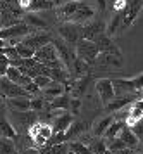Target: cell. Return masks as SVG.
Returning a JSON list of instances; mask_svg holds the SVG:
<instances>
[{
	"label": "cell",
	"instance_id": "cell-41",
	"mask_svg": "<svg viewBox=\"0 0 143 154\" xmlns=\"http://www.w3.org/2000/svg\"><path fill=\"white\" fill-rule=\"evenodd\" d=\"M33 82L38 85L40 88H45V87H48V85L52 83V78L47 76V75H40V76H34V78H33Z\"/></svg>",
	"mask_w": 143,
	"mask_h": 154
},
{
	"label": "cell",
	"instance_id": "cell-44",
	"mask_svg": "<svg viewBox=\"0 0 143 154\" xmlns=\"http://www.w3.org/2000/svg\"><path fill=\"white\" fill-rule=\"evenodd\" d=\"M4 54L7 56V59H19V54H17V49L16 47H5L4 49Z\"/></svg>",
	"mask_w": 143,
	"mask_h": 154
},
{
	"label": "cell",
	"instance_id": "cell-26",
	"mask_svg": "<svg viewBox=\"0 0 143 154\" xmlns=\"http://www.w3.org/2000/svg\"><path fill=\"white\" fill-rule=\"evenodd\" d=\"M123 19H124V11H114V14H112L110 23H109V28H107L105 33H107L109 36H112L119 26H123Z\"/></svg>",
	"mask_w": 143,
	"mask_h": 154
},
{
	"label": "cell",
	"instance_id": "cell-12",
	"mask_svg": "<svg viewBox=\"0 0 143 154\" xmlns=\"http://www.w3.org/2000/svg\"><path fill=\"white\" fill-rule=\"evenodd\" d=\"M97 94L102 100V104H109L112 99L116 97V92H114V87H112V80L109 78H103V80H98L95 85Z\"/></svg>",
	"mask_w": 143,
	"mask_h": 154
},
{
	"label": "cell",
	"instance_id": "cell-28",
	"mask_svg": "<svg viewBox=\"0 0 143 154\" xmlns=\"http://www.w3.org/2000/svg\"><path fill=\"white\" fill-rule=\"evenodd\" d=\"M114 121V116H105V118H102V119H98L95 125H93V135L95 137H103V133L107 132V128L110 126V123Z\"/></svg>",
	"mask_w": 143,
	"mask_h": 154
},
{
	"label": "cell",
	"instance_id": "cell-7",
	"mask_svg": "<svg viewBox=\"0 0 143 154\" xmlns=\"http://www.w3.org/2000/svg\"><path fill=\"white\" fill-rule=\"evenodd\" d=\"M0 95L5 99L10 97H29V94L24 90V87L14 83L12 80H9L7 76H0Z\"/></svg>",
	"mask_w": 143,
	"mask_h": 154
},
{
	"label": "cell",
	"instance_id": "cell-25",
	"mask_svg": "<svg viewBox=\"0 0 143 154\" xmlns=\"http://www.w3.org/2000/svg\"><path fill=\"white\" fill-rule=\"evenodd\" d=\"M0 137H7V139H16V137H17L16 128H14L12 123H10L5 116L0 118Z\"/></svg>",
	"mask_w": 143,
	"mask_h": 154
},
{
	"label": "cell",
	"instance_id": "cell-22",
	"mask_svg": "<svg viewBox=\"0 0 143 154\" xmlns=\"http://www.w3.org/2000/svg\"><path fill=\"white\" fill-rule=\"evenodd\" d=\"M119 139L123 140L126 146L130 147V149H133V147H136L138 144H140V140H138V137H136V133L133 132V128L131 126H124L123 130H121V133H119Z\"/></svg>",
	"mask_w": 143,
	"mask_h": 154
},
{
	"label": "cell",
	"instance_id": "cell-42",
	"mask_svg": "<svg viewBox=\"0 0 143 154\" xmlns=\"http://www.w3.org/2000/svg\"><path fill=\"white\" fill-rule=\"evenodd\" d=\"M7 69H9V59L5 54H0V76H5Z\"/></svg>",
	"mask_w": 143,
	"mask_h": 154
},
{
	"label": "cell",
	"instance_id": "cell-48",
	"mask_svg": "<svg viewBox=\"0 0 143 154\" xmlns=\"http://www.w3.org/2000/svg\"><path fill=\"white\" fill-rule=\"evenodd\" d=\"M2 116H5V104H4V100L0 99V118Z\"/></svg>",
	"mask_w": 143,
	"mask_h": 154
},
{
	"label": "cell",
	"instance_id": "cell-24",
	"mask_svg": "<svg viewBox=\"0 0 143 154\" xmlns=\"http://www.w3.org/2000/svg\"><path fill=\"white\" fill-rule=\"evenodd\" d=\"M124 126H126V121L114 119V121L110 123V126L107 128V132L103 133L105 140H112V139H116V137H119V133H121V130H123Z\"/></svg>",
	"mask_w": 143,
	"mask_h": 154
},
{
	"label": "cell",
	"instance_id": "cell-49",
	"mask_svg": "<svg viewBox=\"0 0 143 154\" xmlns=\"http://www.w3.org/2000/svg\"><path fill=\"white\" fill-rule=\"evenodd\" d=\"M2 2H9V4H19L17 0H2Z\"/></svg>",
	"mask_w": 143,
	"mask_h": 154
},
{
	"label": "cell",
	"instance_id": "cell-10",
	"mask_svg": "<svg viewBox=\"0 0 143 154\" xmlns=\"http://www.w3.org/2000/svg\"><path fill=\"white\" fill-rule=\"evenodd\" d=\"M103 29H105V26H103L102 21H93L91 19V21L81 24V38H86V40H93L95 42L98 36L105 33Z\"/></svg>",
	"mask_w": 143,
	"mask_h": 154
},
{
	"label": "cell",
	"instance_id": "cell-34",
	"mask_svg": "<svg viewBox=\"0 0 143 154\" xmlns=\"http://www.w3.org/2000/svg\"><path fill=\"white\" fill-rule=\"evenodd\" d=\"M81 132H85V125H83L81 121H73V125L69 126L67 130H66V140H73L74 137H78V135H81Z\"/></svg>",
	"mask_w": 143,
	"mask_h": 154
},
{
	"label": "cell",
	"instance_id": "cell-29",
	"mask_svg": "<svg viewBox=\"0 0 143 154\" xmlns=\"http://www.w3.org/2000/svg\"><path fill=\"white\" fill-rule=\"evenodd\" d=\"M48 76L52 78L54 82H59V83H67L69 78H71V73H69L66 68H55V69H48Z\"/></svg>",
	"mask_w": 143,
	"mask_h": 154
},
{
	"label": "cell",
	"instance_id": "cell-46",
	"mask_svg": "<svg viewBox=\"0 0 143 154\" xmlns=\"http://www.w3.org/2000/svg\"><path fill=\"white\" fill-rule=\"evenodd\" d=\"M69 107H71V111L74 112V114H79V109H81V100L78 97L71 99V104H69Z\"/></svg>",
	"mask_w": 143,
	"mask_h": 154
},
{
	"label": "cell",
	"instance_id": "cell-40",
	"mask_svg": "<svg viewBox=\"0 0 143 154\" xmlns=\"http://www.w3.org/2000/svg\"><path fill=\"white\" fill-rule=\"evenodd\" d=\"M45 107H48V102H45V99H41V97L31 99V109L33 111H43Z\"/></svg>",
	"mask_w": 143,
	"mask_h": 154
},
{
	"label": "cell",
	"instance_id": "cell-27",
	"mask_svg": "<svg viewBox=\"0 0 143 154\" xmlns=\"http://www.w3.org/2000/svg\"><path fill=\"white\" fill-rule=\"evenodd\" d=\"M22 21L26 23V24H29V26L34 28V29H47V21L40 19L34 12H28V14H24L22 16Z\"/></svg>",
	"mask_w": 143,
	"mask_h": 154
},
{
	"label": "cell",
	"instance_id": "cell-13",
	"mask_svg": "<svg viewBox=\"0 0 143 154\" xmlns=\"http://www.w3.org/2000/svg\"><path fill=\"white\" fill-rule=\"evenodd\" d=\"M143 118V99H136L128 106V118H126V125L133 126L136 125L138 121H142Z\"/></svg>",
	"mask_w": 143,
	"mask_h": 154
},
{
	"label": "cell",
	"instance_id": "cell-47",
	"mask_svg": "<svg viewBox=\"0 0 143 154\" xmlns=\"http://www.w3.org/2000/svg\"><path fill=\"white\" fill-rule=\"evenodd\" d=\"M19 154H40L36 147H31V149H26V151H21Z\"/></svg>",
	"mask_w": 143,
	"mask_h": 154
},
{
	"label": "cell",
	"instance_id": "cell-33",
	"mask_svg": "<svg viewBox=\"0 0 143 154\" xmlns=\"http://www.w3.org/2000/svg\"><path fill=\"white\" fill-rule=\"evenodd\" d=\"M71 69H73V73H74L76 78L86 76V75H88V63H85V61H81L79 57H76Z\"/></svg>",
	"mask_w": 143,
	"mask_h": 154
},
{
	"label": "cell",
	"instance_id": "cell-17",
	"mask_svg": "<svg viewBox=\"0 0 143 154\" xmlns=\"http://www.w3.org/2000/svg\"><path fill=\"white\" fill-rule=\"evenodd\" d=\"M95 43H97V47H98V50L103 52V54H116V56H123V54H121V50H119V47L112 42V38H110L107 33H103V35L98 36V38L95 40Z\"/></svg>",
	"mask_w": 143,
	"mask_h": 154
},
{
	"label": "cell",
	"instance_id": "cell-9",
	"mask_svg": "<svg viewBox=\"0 0 143 154\" xmlns=\"http://www.w3.org/2000/svg\"><path fill=\"white\" fill-rule=\"evenodd\" d=\"M52 42H54V36L50 35V33H47V31L33 33V35H26L22 40H21V43L28 45L29 49H33V50H38L40 47L47 45V43H52Z\"/></svg>",
	"mask_w": 143,
	"mask_h": 154
},
{
	"label": "cell",
	"instance_id": "cell-4",
	"mask_svg": "<svg viewBox=\"0 0 143 154\" xmlns=\"http://www.w3.org/2000/svg\"><path fill=\"white\" fill-rule=\"evenodd\" d=\"M98 54H100V50H98V47H97V43L93 40L81 38L79 42L76 43V57H79L85 63L93 64V61L97 59Z\"/></svg>",
	"mask_w": 143,
	"mask_h": 154
},
{
	"label": "cell",
	"instance_id": "cell-45",
	"mask_svg": "<svg viewBox=\"0 0 143 154\" xmlns=\"http://www.w3.org/2000/svg\"><path fill=\"white\" fill-rule=\"evenodd\" d=\"M131 128H133V132L136 133L138 140H140V142H143V121H138L136 125H133Z\"/></svg>",
	"mask_w": 143,
	"mask_h": 154
},
{
	"label": "cell",
	"instance_id": "cell-3",
	"mask_svg": "<svg viewBox=\"0 0 143 154\" xmlns=\"http://www.w3.org/2000/svg\"><path fill=\"white\" fill-rule=\"evenodd\" d=\"M28 133H29V137L33 139V144H34L36 149L47 146L48 142H50V139H52V135H54L52 126L47 125L45 121H34L33 125L29 126Z\"/></svg>",
	"mask_w": 143,
	"mask_h": 154
},
{
	"label": "cell",
	"instance_id": "cell-16",
	"mask_svg": "<svg viewBox=\"0 0 143 154\" xmlns=\"http://www.w3.org/2000/svg\"><path fill=\"white\" fill-rule=\"evenodd\" d=\"M52 43L55 45L57 54H59V57H61V61L64 63V66H71V68H73V63H74L76 56L73 54V50L67 47L69 43H66L62 38H61V40H54Z\"/></svg>",
	"mask_w": 143,
	"mask_h": 154
},
{
	"label": "cell",
	"instance_id": "cell-36",
	"mask_svg": "<svg viewBox=\"0 0 143 154\" xmlns=\"http://www.w3.org/2000/svg\"><path fill=\"white\" fill-rule=\"evenodd\" d=\"M90 151H91V154H105L107 152V142L102 140V137H97L95 142H91Z\"/></svg>",
	"mask_w": 143,
	"mask_h": 154
},
{
	"label": "cell",
	"instance_id": "cell-6",
	"mask_svg": "<svg viewBox=\"0 0 143 154\" xmlns=\"http://www.w3.org/2000/svg\"><path fill=\"white\" fill-rule=\"evenodd\" d=\"M59 35L66 43L76 45L81 40V24H78V23H62L59 26Z\"/></svg>",
	"mask_w": 143,
	"mask_h": 154
},
{
	"label": "cell",
	"instance_id": "cell-5",
	"mask_svg": "<svg viewBox=\"0 0 143 154\" xmlns=\"http://www.w3.org/2000/svg\"><path fill=\"white\" fill-rule=\"evenodd\" d=\"M29 33H34V28H31L29 24H26L24 21L17 23V24H12V26H7V28L0 29V38L4 40H9V38H17V40H22L26 35Z\"/></svg>",
	"mask_w": 143,
	"mask_h": 154
},
{
	"label": "cell",
	"instance_id": "cell-38",
	"mask_svg": "<svg viewBox=\"0 0 143 154\" xmlns=\"http://www.w3.org/2000/svg\"><path fill=\"white\" fill-rule=\"evenodd\" d=\"M123 149H128V146L119 137H116L112 140H107V151H123Z\"/></svg>",
	"mask_w": 143,
	"mask_h": 154
},
{
	"label": "cell",
	"instance_id": "cell-37",
	"mask_svg": "<svg viewBox=\"0 0 143 154\" xmlns=\"http://www.w3.org/2000/svg\"><path fill=\"white\" fill-rule=\"evenodd\" d=\"M69 151L74 154H91L90 147H86L81 142H69Z\"/></svg>",
	"mask_w": 143,
	"mask_h": 154
},
{
	"label": "cell",
	"instance_id": "cell-15",
	"mask_svg": "<svg viewBox=\"0 0 143 154\" xmlns=\"http://www.w3.org/2000/svg\"><path fill=\"white\" fill-rule=\"evenodd\" d=\"M95 16V9L90 5L88 2L85 0H79V5H78V11H76V16H74V21L73 23H78V24H85L93 19Z\"/></svg>",
	"mask_w": 143,
	"mask_h": 154
},
{
	"label": "cell",
	"instance_id": "cell-11",
	"mask_svg": "<svg viewBox=\"0 0 143 154\" xmlns=\"http://www.w3.org/2000/svg\"><path fill=\"white\" fill-rule=\"evenodd\" d=\"M140 95V92L138 94H126V95H116V97L110 100L109 104H105V111L107 112H116V111H121L124 109L126 106H130L133 100H136Z\"/></svg>",
	"mask_w": 143,
	"mask_h": 154
},
{
	"label": "cell",
	"instance_id": "cell-18",
	"mask_svg": "<svg viewBox=\"0 0 143 154\" xmlns=\"http://www.w3.org/2000/svg\"><path fill=\"white\" fill-rule=\"evenodd\" d=\"M93 64H98V66H110V68H121L123 66V56H116V54H103L100 52L97 59L93 61Z\"/></svg>",
	"mask_w": 143,
	"mask_h": 154
},
{
	"label": "cell",
	"instance_id": "cell-14",
	"mask_svg": "<svg viewBox=\"0 0 143 154\" xmlns=\"http://www.w3.org/2000/svg\"><path fill=\"white\" fill-rule=\"evenodd\" d=\"M34 59L41 64H47V63H50V61L61 59V57L57 54V49H55L54 43H47V45L40 47L38 50H34Z\"/></svg>",
	"mask_w": 143,
	"mask_h": 154
},
{
	"label": "cell",
	"instance_id": "cell-31",
	"mask_svg": "<svg viewBox=\"0 0 143 154\" xmlns=\"http://www.w3.org/2000/svg\"><path fill=\"white\" fill-rule=\"evenodd\" d=\"M88 82H90L88 75H86V76H81V78H74V83L71 85L73 95H74V97H79L83 92H85V88L88 87Z\"/></svg>",
	"mask_w": 143,
	"mask_h": 154
},
{
	"label": "cell",
	"instance_id": "cell-43",
	"mask_svg": "<svg viewBox=\"0 0 143 154\" xmlns=\"http://www.w3.org/2000/svg\"><path fill=\"white\" fill-rule=\"evenodd\" d=\"M24 90H26L28 94H29V95H36V94L40 92V87H38V85H36V83L33 82V80H31V82H29V83H28L26 87H24Z\"/></svg>",
	"mask_w": 143,
	"mask_h": 154
},
{
	"label": "cell",
	"instance_id": "cell-2",
	"mask_svg": "<svg viewBox=\"0 0 143 154\" xmlns=\"http://www.w3.org/2000/svg\"><path fill=\"white\" fill-rule=\"evenodd\" d=\"M112 87L116 95H126V94H138L143 87V73L135 78H114Z\"/></svg>",
	"mask_w": 143,
	"mask_h": 154
},
{
	"label": "cell",
	"instance_id": "cell-32",
	"mask_svg": "<svg viewBox=\"0 0 143 154\" xmlns=\"http://www.w3.org/2000/svg\"><path fill=\"white\" fill-rule=\"evenodd\" d=\"M54 4L52 0H31L29 5L26 7L28 12H36V11H47V9H52Z\"/></svg>",
	"mask_w": 143,
	"mask_h": 154
},
{
	"label": "cell",
	"instance_id": "cell-1",
	"mask_svg": "<svg viewBox=\"0 0 143 154\" xmlns=\"http://www.w3.org/2000/svg\"><path fill=\"white\" fill-rule=\"evenodd\" d=\"M38 116L33 109L28 111H16V109H9V121L12 123V126L16 128L17 133H28L29 126L33 125L34 121H38Z\"/></svg>",
	"mask_w": 143,
	"mask_h": 154
},
{
	"label": "cell",
	"instance_id": "cell-39",
	"mask_svg": "<svg viewBox=\"0 0 143 154\" xmlns=\"http://www.w3.org/2000/svg\"><path fill=\"white\" fill-rule=\"evenodd\" d=\"M16 49H17V54H19L21 59H28V57H33L34 56V50L29 49L28 45H24V43H21V42L16 45Z\"/></svg>",
	"mask_w": 143,
	"mask_h": 154
},
{
	"label": "cell",
	"instance_id": "cell-30",
	"mask_svg": "<svg viewBox=\"0 0 143 154\" xmlns=\"http://www.w3.org/2000/svg\"><path fill=\"white\" fill-rule=\"evenodd\" d=\"M0 154H19L16 140L7 139V137H0Z\"/></svg>",
	"mask_w": 143,
	"mask_h": 154
},
{
	"label": "cell",
	"instance_id": "cell-19",
	"mask_svg": "<svg viewBox=\"0 0 143 154\" xmlns=\"http://www.w3.org/2000/svg\"><path fill=\"white\" fill-rule=\"evenodd\" d=\"M9 109H16V111H28L31 109V99L29 97H10L5 100Z\"/></svg>",
	"mask_w": 143,
	"mask_h": 154
},
{
	"label": "cell",
	"instance_id": "cell-51",
	"mask_svg": "<svg viewBox=\"0 0 143 154\" xmlns=\"http://www.w3.org/2000/svg\"><path fill=\"white\" fill-rule=\"evenodd\" d=\"M69 154H74V152H71V151H69Z\"/></svg>",
	"mask_w": 143,
	"mask_h": 154
},
{
	"label": "cell",
	"instance_id": "cell-23",
	"mask_svg": "<svg viewBox=\"0 0 143 154\" xmlns=\"http://www.w3.org/2000/svg\"><path fill=\"white\" fill-rule=\"evenodd\" d=\"M62 94H64V83H59V82H54V80L48 87H45V92H43L47 100H54L55 97H59Z\"/></svg>",
	"mask_w": 143,
	"mask_h": 154
},
{
	"label": "cell",
	"instance_id": "cell-50",
	"mask_svg": "<svg viewBox=\"0 0 143 154\" xmlns=\"http://www.w3.org/2000/svg\"><path fill=\"white\" fill-rule=\"evenodd\" d=\"M140 97L143 99V87H142V90H140Z\"/></svg>",
	"mask_w": 143,
	"mask_h": 154
},
{
	"label": "cell",
	"instance_id": "cell-20",
	"mask_svg": "<svg viewBox=\"0 0 143 154\" xmlns=\"http://www.w3.org/2000/svg\"><path fill=\"white\" fill-rule=\"evenodd\" d=\"M73 125V114L69 112H64L61 116L54 118V125H52V132L59 133V132H66L69 126Z\"/></svg>",
	"mask_w": 143,
	"mask_h": 154
},
{
	"label": "cell",
	"instance_id": "cell-35",
	"mask_svg": "<svg viewBox=\"0 0 143 154\" xmlns=\"http://www.w3.org/2000/svg\"><path fill=\"white\" fill-rule=\"evenodd\" d=\"M69 104H71V99H69L67 94H62L59 97H55L54 100H50V106L54 107V109H69Z\"/></svg>",
	"mask_w": 143,
	"mask_h": 154
},
{
	"label": "cell",
	"instance_id": "cell-21",
	"mask_svg": "<svg viewBox=\"0 0 143 154\" xmlns=\"http://www.w3.org/2000/svg\"><path fill=\"white\" fill-rule=\"evenodd\" d=\"M5 76L9 78V80H12L14 83L21 85V87H26V85L31 82V78L26 76V75H22V73H21V69H19V68H16V66H9Z\"/></svg>",
	"mask_w": 143,
	"mask_h": 154
},
{
	"label": "cell",
	"instance_id": "cell-8",
	"mask_svg": "<svg viewBox=\"0 0 143 154\" xmlns=\"http://www.w3.org/2000/svg\"><path fill=\"white\" fill-rule=\"evenodd\" d=\"M143 9V0H128L126 2V7H124V19H123V26L121 31H124L126 28H130L133 21L138 17L140 11Z\"/></svg>",
	"mask_w": 143,
	"mask_h": 154
}]
</instances>
